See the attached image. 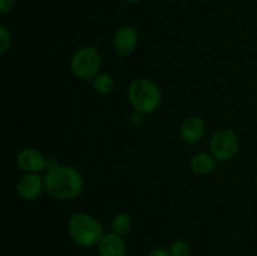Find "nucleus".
Returning a JSON list of instances; mask_svg holds the SVG:
<instances>
[{
    "label": "nucleus",
    "instance_id": "nucleus-1",
    "mask_svg": "<svg viewBox=\"0 0 257 256\" xmlns=\"http://www.w3.org/2000/svg\"><path fill=\"white\" fill-rule=\"evenodd\" d=\"M45 192L57 201L77 198L84 188L83 175L72 166L54 165L44 173Z\"/></svg>",
    "mask_w": 257,
    "mask_h": 256
},
{
    "label": "nucleus",
    "instance_id": "nucleus-2",
    "mask_svg": "<svg viewBox=\"0 0 257 256\" xmlns=\"http://www.w3.org/2000/svg\"><path fill=\"white\" fill-rule=\"evenodd\" d=\"M128 100L136 112L152 114L162 103V90L160 85L148 78H138L130 84Z\"/></svg>",
    "mask_w": 257,
    "mask_h": 256
},
{
    "label": "nucleus",
    "instance_id": "nucleus-3",
    "mask_svg": "<svg viewBox=\"0 0 257 256\" xmlns=\"http://www.w3.org/2000/svg\"><path fill=\"white\" fill-rule=\"evenodd\" d=\"M68 233L80 247H93L99 243L104 235L100 221L87 212H77L69 218Z\"/></svg>",
    "mask_w": 257,
    "mask_h": 256
},
{
    "label": "nucleus",
    "instance_id": "nucleus-4",
    "mask_svg": "<svg viewBox=\"0 0 257 256\" xmlns=\"http://www.w3.org/2000/svg\"><path fill=\"white\" fill-rule=\"evenodd\" d=\"M102 55L94 47H82L70 59V70L80 80H93L100 73Z\"/></svg>",
    "mask_w": 257,
    "mask_h": 256
},
{
    "label": "nucleus",
    "instance_id": "nucleus-5",
    "mask_svg": "<svg viewBox=\"0 0 257 256\" xmlns=\"http://www.w3.org/2000/svg\"><path fill=\"white\" fill-rule=\"evenodd\" d=\"M240 137L231 128H220L210 140L211 155L218 162H227L235 158L240 151Z\"/></svg>",
    "mask_w": 257,
    "mask_h": 256
},
{
    "label": "nucleus",
    "instance_id": "nucleus-6",
    "mask_svg": "<svg viewBox=\"0 0 257 256\" xmlns=\"http://www.w3.org/2000/svg\"><path fill=\"white\" fill-rule=\"evenodd\" d=\"M138 43H140V35L136 28L131 25H123L113 37V49L119 57H130L137 49Z\"/></svg>",
    "mask_w": 257,
    "mask_h": 256
},
{
    "label": "nucleus",
    "instance_id": "nucleus-7",
    "mask_svg": "<svg viewBox=\"0 0 257 256\" xmlns=\"http://www.w3.org/2000/svg\"><path fill=\"white\" fill-rule=\"evenodd\" d=\"M45 192L44 178L39 173H24L17 182V193L24 201H35Z\"/></svg>",
    "mask_w": 257,
    "mask_h": 256
},
{
    "label": "nucleus",
    "instance_id": "nucleus-8",
    "mask_svg": "<svg viewBox=\"0 0 257 256\" xmlns=\"http://www.w3.org/2000/svg\"><path fill=\"white\" fill-rule=\"evenodd\" d=\"M17 165L24 173H40L47 171L48 158L35 148H23L17 155Z\"/></svg>",
    "mask_w": 257,
    "mask_h": 256
},
{
    "label": "nucleus",
    "instance_id": "nucleus-9",
    "mask_svg": "<svg viewBox=\"0 0 257 256\" xmlns=\"http://www.w3.org/2000/svg\"><path fill=\"white\" fill-rule=\"evenodd\" d=\"M206 133V123L200 115H190L185 118L180 128L181 138L187 145H196Z\"/></svg>",
    "mask_w": 257,
    "mask_h": 256
},
{
    "label": "nucleus",
    "instance_id": "nucleus-10",
    "mask_svg": "<svg viewBox=\"0 0 257 256\" xmlns=\"http://www.w3.org/2000/svg\"><path fill=\"white\" fill-rule=\"evenodd\" d=\"M97 247L99 256H125L127 253L124 238L113 232L104 233Z\"/></svg>",
    "mask_w": 257,
    "mask_h": 256
},
{
    "label": "nucleus",
    "instance_id": "nucleus-11",
    "mask_svg": "<svg viewBox=\"0 0 257 256\" xmlns=\"http://www.w3.org/2000/svg\"><path fill=\"white\" fill-rule=\"evenodd\" d=\"M218 161L211 153L198 152L191 158V170L200 176H206L212 173L217 167Z\"/></svg>",
    "mask_w": 257,
    "mask_h": 256
},
{
    "label": "nucleus",
    "instance_id": "nucleus-12",
    "mask_svg": "<svg viewBox=\"0 0 257 256\" xmlns=\"http://www.w3.org/2000/svg\"><path fill=\"white\" fill-rule=\"evenodd\" d=\"M132 217H131L130 213L119 212L113 217L112 223H110V228H112L110 232L124 237V236L128 235L130 231L132 230Z\"/></svg>",
    "mask_w": 257,
    "mask_h": 256
},
{
    "label": "nucleus",
    "instance_id": "nucleus-13",
    "mask_svg": "<svg viewBox=\"0 0 257 256\" xmlns=\"http://www.w3.org/2000/svg\"><path fill=\"white\" fill-rule=\"evenodd\" d=\"M93 88L95 92L100 95H109L114 92L115 82L112 75L107 73H99L94 79L92 80Z\"/></svg>",
    "mask_w": 257,
    "mask_h": 256
},
{
    "label": "nucleus",
    "instance_id": "nucleus-14",
    "mask_svg": "<svg viewBox=\"0 0 257 256\" xmlns=\"http://www.w3.org/2000/svg\"><path fill=\"white\" fill-rule=\"evenodd\" d=\"M171 256H190L191 255V245L185 240H176L170 246Z\"/></svg>",
    "mask_w": 257,
    "mask_h": 256
},
{
    "label": "nucleus",
    "instance_id": "nucleus-15",
    "mask_svg": "<svg viewBox=\"0 0 257 256\" xmlns=\"http://www.w3.org/2000/svg\"><path fill=\"white\" fill-rule=\"evenodd\" d=\"M12 45V33L5 25L0 24V55L7 53Z\"/></svg>",
    "mask_w": 257,
    "mask_h": 256
},
{
    "label": "nucleus",
    "instance_id": "nucleus-16",
    "mask_svg": "<svg viewBox=\"0 0 257 256\" xmlns=\"http://www.w3.org/2000/svg\"><path fill=\"white\" fill-rule=\"evenodd\" d=\"M17 0H0V14L10 12L14 8Z\"/></svg>",
    "mask_w": 257,
    "mask_h": 256
},
{
    "label": "nucleus",
    "instance_id": "nucleus-17",
    "mask_svg": "<svg viewBox=\"0 0 257 256\" xmlns=\"http://www.w3.org/2000/svg\"><path fill=\"white\" fill-rule=\"evenodd\" d=\"M143 122H145V114H142V113L140 112H136L132 114V118H131V123H132L135 127H141V125L143 124Z\"/></svg>",
    "mask_w": 257,
    "mask_h": 256
},
{
    "label": "nucleus",
    "instance_id": "nucleus-18",
    "mask_svg": "<svg viewBox=\"0 0 257 256\" xmlns=\"http://www.w3.org/2000/svg\"><path fill=\"white\" fill-rule=\"evenodd\" d=\"M147 256H171L170 250L165 247H156Z\"/></svg>",
    "mask_w": 257,
    "mask_h": 256
},
{
    "label": "nucleus",
    "instance_id": "nucleus-19",
    "mask_svg": "<svg viewBox=\"0 0 257 256\" xmlns=\"http://www.w3.org/2000/svg\"><path fill=\"white\" fill-rule=\"evenodd\" d=\"M124 2H127V3H131V4H137V3H141V2H143V0H124Z\"/></svg>",
    "mask_w": 257,
    "mask_h": 256
},
{
    "label": "nucleus",
    "instance_id": "nucleus-20",
    "mask_svg": "<svg viewBox=\"0 0 257 256\" xmlns=\"http://www.w3.org/2000/svg\"><path fill=\"white\" fill-rule=\"evenodd\" d=\"M256 187H257V177H256Z\"/></svg>",
    "mask_w": 257,
    "mask_h": 256
}]
</instances>
